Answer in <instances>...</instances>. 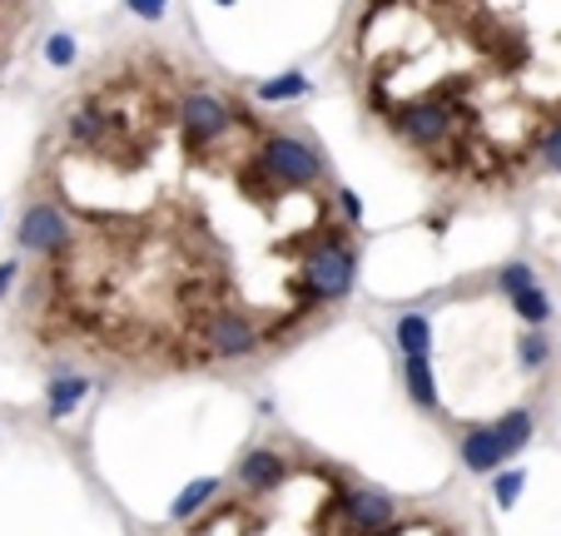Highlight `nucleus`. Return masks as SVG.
I'll list each match as a JSON object with an SVG mask.
<instances>
[{"label":"nucleus","instance_id":"1","mask_svg":"<svg viewBox=\"0 0 561 536\" xmlns=\"http://www.w3.org/2000/svg\"><path fill=\"white\" fill-rule=\"evenodd\" d=\"M190 343L199 347V363H244V357H254L268 347V323L254 313V308L224 304L194 328Z\"/></svg>","mask_w":561,"mask_h":536},{"label":"nucleus","instance_id":"2","mask_svg":"<svg viewBox=\"0 0 561 536\" xmlns=\"http://www.w3.org/2000/svg\"><path fill=\"white\" fill-rule=\"evenodd\" d=\"M254 149H259V159H264V169L284 184L288 194H313L318 184L329 179V159H323V149L304 135L264 129V135L254 139Z\"/></svg>","mask_w":561,"mask_h":536},{"label":"nucleus","instance_id":"3","mask_svg":"<svg viewBox=\"0 0 561 536\" xmlns=\"http://www.w3.org/2000/svg\"><path fill=\"white\" fill-rule=\"evenodd\" d=\"M15 243H21V253H35L41 263H55L75 243V224L55 199H35L31 209L21 214V224H15Z\"/></svg>","mask_w":561,"mask_h":536},{"label":"nucleus","instance_id":"4","mask_svg":"<svg viewBox=\"0 0 561 536\" xmlns=\"http://www.w3.org/2000/svg\"><path fill=\"white\" fill-rule=\"evenodd\" d=\"M288 457L278 453V447H249L244 457H239V467H233V487L244 497H274V492H284V482H288Z\"/></svg>","mask_w":561,"mask_h":536},{"label":"nucleus","instance_id":"5","mask_svg":"<svg viewBox=\"0 0 561 536\" xmlns=\"http://www.w3.org/2000/svg\"><path fill=\"white\" fill-rule=\"evenodd\" d=\"M65 145L75 149V155H90V149L100 145V139L110 135V110L100 95H85V100H75L70 110H65V125H60Z\"/></svg>","mask_w":561,"mask_h":536},{"label":"nucleus","instance_id":"6","mask_svg":"<svg viewBox=\"0 0 561 536\" xmlns=\"http://www.w3.org/2000/svg\"><path fill=\"white\" fill-rule=\"evenodd\" d=\"M343 522L353 532H382V526L398 522V502L378 487H343Z\"/></svg>","mask_w":561,"mask_h":536},{"label":"nucleus","instance_id":"7","mask_svg":"<svg viewBox=\"0 0 561 536\" xmlns=\"http://www.w3.org/2000/svg\"><path fill=\"white\" fill-rule=\"evenodd\" d=\"M457 457H462V467L472 477H492L507 467V453H502L497 432H492V422H477V427H467L462 437H457Z\"/></svg>","mask_w":561,"mask_h":536},{"label":"nucleus","instance_id":"8","mask_svg":"<svg viewBox=\"0 0 561 536\" xmlns=\"http://www.w3.org/2000/svg\"><path fill=\"white\" fill-rule=\"evenodd\" d=\"M90 388H95V383H90L85 373H55V378L45 383V418L65 422L75 408H85Z\"/></svg>","mask_w":561,"mask_h":536},{"label":"nucleus","instance_id":"9","mask_svg":"<svg viewBox=\"0 0 561 536\" xmlns=\"http://www.w3.org/2000/svg\"><path fill=\"white\" fill-rule=\"evenodd\" d=\"M392 343L403 357H433V318L423 308H403V313L392 318Z\"/></svg>","mask_w":561,"mask_h":536},{"label":"nucleus","instance_id":"10","mask_svg":"<svg viewBox=\"0 0 561 536\" xmlns=\"http://www.w3.org/2000/svg\"><path fill=\"white\" fill-rule=\"evenodd\" d=\"M403 392L417 412H437L443 398H437V373H433V357H403Z\"/></svg>","mask_w":561,"mask_h":536},{"label":"nucleus","instance_id":"11","mask_svg":"<svg viewBox=\"0 0 561 536\" xmlns=\"http://www.w3.org/2000/svg\"><path fill=\"white\" fill-rule=\"evenodd\" d=\"M492 432H497V442H502V453H507V463L527 447L531 437H537V412L531 408H512V412H502L497 422H492Z\"/></svg>","mask_w":561,"mask_h":536},{"label":"nucleus","instance_id":"12","mask_svg":"<svg viewBox=\"0 0 561 536\" xmlns=\"http://www.w3.org/2000/svg\"><path fill=\"white\" fill-rule=\"evenodd\" d=\"M219 497V477H194L190 487H184L180 497H174V506H170V522H194V516L204 512V506Z\"/></svg>","mask_w":561,"mask_h":536},{"label":"nucleus","instance_id":"13","mask_svg":"<svg viewBox=\"0 0 561 536\" xmlns=\"http://www.w3.org/2000/svg\"><path fill=\"white\" fill-rule=\"evenodd\" d=\"M547 363H551V338L541 333V328H527V333L517 338V368H522V378H537Z\"/></svg>","mask_w":561,"mask_h":536},{"label":"nucleus","instance_id":"14","mask_svg":"<svg viewBox=\"0 0 561 536\" xmlns=\"http://www.w3.org/2000/svg\"><path fill=\"white\" fill-rule=\"evenodd\" d=\"M254 95H259V105H284V100H308L313 84L304 75H278V80H259Z\"/></svg>","mask_w":561,"mask_h":536},{"label":"nucleus","instance_id":"15","mask_svg":"<svg viewBox=\"0 0 561 536\" xmlns=\"http://www.w3.org/2000/svg\"><path fill=\"white\" fill-rule=\"evenodd\" d=\"M512 313H517L527 328H547V323H551V298H547V288H541V284L522 288V294L512 298Z\"/></svg>","mask_w":561,"mask_h":536},{"label":"nucleus","instance_id":"16","mask_svg":"<svg viewBox=\"0 0 561 536\" xmlns=\"http://www.w3.org/2000/svg\"><path fill=\"white\" fill-rule=\"evenodd\" d=\"M492 284H497V294H502V298H517L522 288L537 284V269H531V263H522V259H517V263H502Z\"/></svg>","mask_w":561,"mask_h":536},{"label":"nucleus","instance_id":"17","mask_svg":"<svg viewBox=\"0 0 561 536\" xmlns=\"http://www.w3.org/2000/svg\"><path fill=\"white\" fill-rule=\"evenodd\" d=\"M522 492H527V472H522V467H502V472H492V497H497V506H517Z\"/></svg>","mask_w":561,"mask_h":536},{"label":"nucleus","instance_id":"18","mask_svg":"<svg viewBox=\"0 0 561 536\" xmlns=\"http://www.w3.org/2000/svg\"><path fill=\"white\" fill-rule=\"evenodd\" d=\"M75 60H80V45H75L70 35H65V31L45 35V65H55V70H70Z\"/></svg>","mask_w":561,"mask_h":536},{"label":"nucleus","instance_id":"19","mask_svg":"<svg viewBox=\"0 0 561 536\" xmlns=\"http://www.w3.org/2000/svg\"><path fill=\"white\" fill-rule=\"evenodd\" d=\"M537 169L541 174H561V125H551L537 139Z\"/></svg>","mask_w":561,"mask_h":536},{"label":"nucleus","instance_id":"20","mask_svg":"<svg viewBox=\"0 0 561 536\" xmlns=\"http://www.w3.org/2000/svg\"><path fill=\"white\" fill-rule=\"evenodd\" d=\"M333 204H339V214H343L339 224H348V229H358V224H363V199L348 190V184H333Z\"/></svg>","mask_w":561,"mask_h":536},{"label":"nucleus","instance_id":"21","mask_svg":"<svg viewBox=\"0 0 561 536\" xmlns=\"http://www.w3.org/2000/svg\"><path fill=\"white\" fill-rule=\"evenodd\" d=\"M125 11L139 15L145 25H159L164 15H170V0H125Z\"/></svg>","mask_w":561,"mask_h":536},{"label":"nucleus","instance_id":"22","mask_svg":"<svg viewBox=\"0 0 561 536\" xmlns=\"http://www.w3.org/2000/svg\"><path fill=\"white\" fill-rule=\"evenodd\" d=\"M21 253H15V259H0V304H5V298L15 294V284H21Z\"/></svg>","mask_w":561,"mask_h":536},{"label":"nucleus","instance_id":"23","mask_svg":"<svg viewBox=\"0 0 561 536\" xmlns=\"http://www.w3.org/2000/svg\"><path fill=\"white\" fill-rule=\"evenodd\" d=\"M219 5H233V0H219Z\"/></svg>","mask_w":561,"mask_h":536}]
</instances>
